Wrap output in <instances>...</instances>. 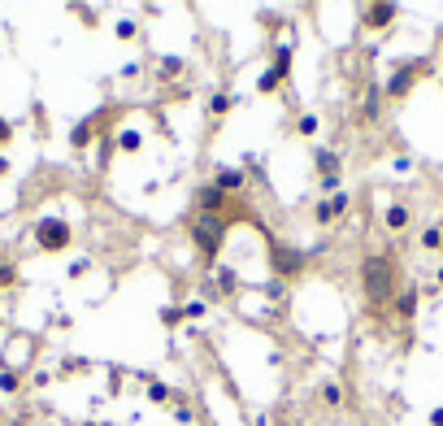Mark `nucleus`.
<instances>
[{
    "instance_id": "nucleus-23",
    "label": "nucleus",
    "mask_w": 443,
    "mask_h": 426,
    "mask_svg": "<svg viewBox=\"0 0 443 426\" xmlns=\"http://www.w3.org/2000/svg\"><path fill=\"white\" fill-rule=\"evenodd\" d=\"M179 70H183L179 57H165V61H161V74H179Z\"/></svg>"
},
{
    "instance_id": "nucleus-22",
    "label": "nucleus",
    "mask_w": 443,
    "mask_h": 426,
    "mask_svg": "<svg viewBox=\"0 0 443 426\" xmlns=\"http://www.w3.org/2000/svg\"><path fill=\"white\" fill-rule=\"evenodd\" d=\"M0 387H5V392H18V375H14V370H5V375H0Z\"/></svg>"
},
{
    "instance_id": "nucleus-17",
    "label": "nucleus",
    "mask_w": 443,
    "mask_h": 426,
    "mask_svg": "<svg viewBox=\"0 0 443 426\" xmlns=\"http://www.w3.org/2000/svg\"><path fill=\"white\" fill-rule=\"evenodd\" d=\"M326 204H330V213L339 218V213H348V192H335V196H330Z\"/></svg>"
},
{
    "instance_id": "nucleus-7",
    "label": "nucleus",
    "mask_w": 443,
    "mask_h": 426,
    "mask_svg": "<svg viewBox=\"0 0 443 426\" xmlns=\"http://www.w3.org/2000/svg\"><path fill=\"white\" fill-rule=\"evenodd\" d=\"M213 187H222V192H244V170H235V166H222L217 170V179H213Z\"/></svg>"
},
{
    "instance_id": "nucleus-24",
    "label": "nucleus",
    "mask_w": 443,
    "mask_h": 426,
    "mask_svg": "<svg viewBox=\"0 0 443 426\" xmlns=\"http://www.w3.org/2000/svg\"><path fill=\"white\" fill-rule=\"evenodd\" d=\"M265 296H274V300H283V279H274V283H265Z\"/></svg>"
},
{
    "instance_id": "nucleus-4",
    "label": "nucleus",
    "mask_w": 443,
    "mask_h": 426,
    "mask_svg": "<svg viewBox=\"0 0 443 426\" xmlns=\"http://www.w3.org/2000/svg\"><path fill=\"white\" fill-rule=\"evenodd\" d=\"M269 265H274V274H279V279H296L304 270V257L296 248H287V244H269Z\"/></svg>"
},
{
    "instance_id": "nucleus-5",
    "label": "nucleus",
    "mask_w": 443,
    "mask_h": 426,
    "mask_svg": "<svg viewBox=\"0 0 443 426\" xmlns=\"http://www.w3.org/2000/svg\"><path fill=\"white\" fill-rule=\"evenodd\" d=\"M392 18H396V5H392V0H378V5H369V14H365V26L369 31H387Z\"/></svg>"
},
{
    "instance_id": "nucleus-32",
    "label": "nucleus",
    "mask_w": 443,
    "mask_h": 426,
    "mask_svg": "<svg viewBox=\"0 0 443 426\" xmlns=\"http://www.w3.org/2000/svg\"><path fill=\"white\" fill-rule=\"evenodd\" d=\"M369 5H378V0H369Z\"/></svg>"
},
{
    "instance_id": "nucleus-2",
    "label": "nucleus",
    "mask_w": 443,
    "mask_h": 426,
    "mask_svg": "<svg viewBox=\"0 0 443 426\" xmlns=\"http://www.w3.org/2000/svg\"><path fill=\"white\" fill-rule=\"evenodd\" d=\"M191 239H196V248L213 261L217 248H222V239H227V222H222L217 213H200V218L191 222Z\"/></svg>"
},
{
    "instance_id": "nucleus-33",
    "label": "nucleus",
    "mask_w": 443,
    "mask_h": 426,
    "mask_svg": "<svg viewBox=\"0 0 443 426\" xmlns=\"http://www.w3.org/2000/svg\"><path fill=\"white\" fill-rule=\"evenodd\" d=\"M439 248H443V244H439Z\"/></svg>"
},
{
    "instance_id": "nucleus-3",
    "label": "nucleus",
    "mask_w": 443,
    "mask_h": 426,
    "mask_svg": "<svg viewBox=\"0 0 443 426\" xmlns=\"http://www.w3.org/2000/svg\"><path fill=\"white\" fill-rule=\"evenodd\" d=\"M35 244H39L44 252H61V248H70V227H66L61 218H44V222L35 227Z\"/></svg>"
},
{
    "instance_id": "nucleus-11",
    "label": "nucleus",
    "mask_w": 443,
    "mask_h": 426,
    "mask_svg": "<svg viewBox=\"0 0 443 426\" xmlns=\"http://www.w3.org/2000/svg\"><path fill=\"white\" fill-rule=\"evenodd\" d=\"M317 170H322L326 179H335V170H339V157H335V152H326V148H322V152H317Z\"/></svg>"
},
{
    "instance_id": "nucleus-8",
    "label": "nucleus",
    "mask_w": 443,
    "mask_h": 426,
    "mask_svg": "<svg viewBox=\"0 0 443 426\" xmlns=\"http://www.w3.org/2000/svg\"><path fill=\"white\" fill-rule=\"evenodd\" d=\"M222 200H227V192H222V187H200V196H196V204H200V213H217L222 209Z\"/></svg>"
},
{
    "instance_id": "nucleus-10",
    "label": "nucleus",
    "mask_w": 443,
    "mask_h": 426,
    "mask_svg": "<svg viewBox=\"0 0 443 426\" xmlns=\"http://www.w3.org/2000/svg\"><path fill=\"white\" fill-rule=\"evenodd\" d=\"M387 227L404 231V227H409V209H404V204H392V209H387Z\"/></svg>"
},
{
    "instance_id": "nucleus-19",
    "label": "nucleus",
    "mask_w": 443,
    "mask_h": 426,
    "mask_svg": "<svg viewBox=\"0 0 443 426\" xmlns=\"http://www.w3.org/2000/svg\"><path fill=\"white\" fill-rule=\"evenodd\" d=\"M209 109H213V114L222 118V114H227V109H231V96H227V91H217V96L209 100Z\"/></svg>"
},
{
    "instance_id": "nucleus-15",
    "label": "nucleus",
    "mask_w": 443,
    "mask_h": 426,
    "mask_svg": "<svg viewBox=\"0 0 443 426\" xmlns=\"http://www.w3.org/2000/svg\"><path fill=\"white\" fill-rule=\"evenodd\" d=\"M91 131H96V118H91V122H83V127H74V148H83V144L91 139Z\"/></svg>"
},
{
    "instance_id": "nucleus-27",
    "label": "nucleus",
    "mask_w": 443,
    "mask_h": 426,
    "mask_svg": "<svg viewBox=\"0 0 443 426\" xmlns=\"http://www.w3.org/2000/svg\"><path fill=\"white\" fill-rule=\"evenodd\" d=\"M118 35H122V39H135V22H118Z\"/></svg>"
},
{
    "instance_id": "nucleus-28",
    "label": "nucleus",
    "mask_w": 443,
    "mask_h": 426,
    "mask_svg": "<svg viewBox=\"0 0 443 426\" xmlns=\"http://www.w3.org/2000/svg\"><path fill=\"white\" fill-rule=\"evenodd\" d=\"M317 131V118H300V135H313Z\"/></svg>"
},
{
    "instance_id": "nucleus-12",
    "label": "nucleus",
    "mask_w": 443,
    "mask_h": 426,
    "mask_svg": "<svg viewBox=\"0 0 443 426\" xmlns=\"http://www.w3.org/2000/svg\"><path fill=\"white\" fill-rule=\"evenodd\" d=\"M378 109H382V91L369 87V91H365V118H378Z\"/></svg>"
},
{
    "instance_id": "nucleus-14",
    "label": "nucleus",
    "mask_w": 443,
    "mask_h": 426,
    "mask_svg": "<svg viewBox=\"0 0 443 426\" xmlns=\"http://www.w3.org/2000/svg\"><path fill=\"white\" fill-rule=\"evenodd\" d=\"M156 405H170V400H179V392H170V387H161V383H152V392H148Z\"/></svg>"
},
{
    "instance_id": "nucleus-31",
    "label": "nucleus",
    "mask_w": 443,
    "mask_h": 426,
    "mask_svg": "<svg viewBox=\"0 0 443 426\" xmlns=\"http://www.w3.org/2000/svg\"><path fill=\"white\" fill-rule=\"evenodd\" d=\"M439 283H443V265H439Z\"/></svg>"
},
{
    "instance_id": "nucleus-20",
    "label": "nucleus",
    "mask_w": 443,
    "mask_h": 426,
    "mask_svg": "<svg viewBox=\"0 0 443 426\" xmlns=\"http://www.w3.org/2000/svg\"><path fill=\"white\" fill-rule=\"evenodd\" d=\"M118 148L135 152V148H139V135H135V131H122V135H118Z\"/></svg>"
},
{
    "instance_id": "nucleus-6",
    "label": "nucleus",
    "mask_w": 443,
    "mask_h": 426,
    "mask_svg": "<svg viewBox=\"0 0 443 426\" xmlns=\"http://www.w3.org/2000/svg\"><path fill=\"white\" fill-rule=\"evenodd\" d=\"M413 83H417V70H413V66H400V70L392 74V83H387V91H392V96H409Z\"/></svg>"
},
{
    "instance_id": "nucleus-26",
    "label": "nucleus",
    "mask_w": 443,
    "mask_h": 426,
    "mask_svg": "<svg viewBox=\"0 0 443 426\" xmlns=\"http://www.w3.org/2000/svg\"><path fill=\"white\" fill-rule=\"evenodd\" d=\"M274 70H279V74H287V70H292V57H287V48L279 52V66H274Z\"/></svg>"
},
{
    "instance_id": "nucleus-13",
    "label": "nucleus",
    "mask_w": 443,
    "mask_h": 426,
    "mask_svg": "<svg viewBox=\"0 0 443 426\" xmlns=\"http://www.w3.org/2000/svg\"><path fill=\"white\" fill-rule=\"evenodd\" d=\"M279 83H283V74H279V70H265V74L257 79V87H261V91H274Z\"/></svg>"
},
{
    "instance_id": "nucleus-9",
    "label": "nucleus",
    "mask_w": 443,
    "mask_h": 426,
    "mask_svg": "<svg viewBox=\"0 0 443 426\" xmlns=\"http://www.w3.org/2000/svg\"><path fill=\"white\" fill-rule=\"evenodd\" d=\"M396 313H400V317H413V313H417V287L396 292Z\"/></svg>"
},
{
    "instance_id": "nucleus-29",
    "label": "nucleus",
    "mask_w": 443,
    "mask_h": 426,
    "mask_svg": "<svg viewBox=\"0 0 443 426\" xmlns=\"http://www.w3.org/2000/svg\"><path fill=\"white\" fill-rule=\"evenodd\" d=\"M9 135H14V131H9V122H0V144H9Z\"/></svg>"
},
{
    "instance_id": "nucleus-16",
    "label": "nucleus",
    "mask_w": 443,
    "mask_h": 426,
    "mask_svg": "<svg viewBox=\"0 0 443 426\" xmlns=\"http://www.w3.org/2000/svg\"><path fill=\"white\" fill-rule=\"evenodd\" d=\"M439 244H443V231H439V227H426V231H422V248H439Z\"/></svg>"
},
{
    "instance_id": "nucleus-1",
    "label": "nucleus",
    "mask_w": 443,
    "mask_h": 426,
    "mask_svg": "<svg viewBox=\"0 0 443 426\" xmlns=\"http://www.w3.org/2000/svg\"><path fill=\"white\" fill-rule=\"evenodd\" d=\"M361 287H365V296H369V304H387L396 296V265H392V257H365V265H361Z\"/></svg>"
},
{
    "instance_id": "nucleus-25",
    "label": "nucleus",
    "mask_w": 443,
    "mask_h": 426,
    "mask_svg": "<svg viewBox=\"0 0 443 426\" xmlns=\"http://www.w3.org/2000/svg\"><path fill=\"white\" fill-rule=\"evenodd\" d=\"M217 279H222V287H227V292H235V287H239V279H235V274H231V270H222V274H217Z\"/></svg>"
},
{
    "instance_id": "nucleus-21",
    "label": "nucleus",
    "mask_w": 443,
    "mask_h": 426,
    "mask_svg": "<svg viewBox=\"0 0 443 426\" xmlns=\"http://www.w3.org/2000/svg\"><path fill=\"white\" fill-rule=\"evenodd\" d=\"M14 279H18L14 265H0V287H14Z\"/></svg>"
},
{
    "instance_id": "nucleus-30",
    "label": "nucleus",
    "mask_w": 443,
    "mask_h": 426,
    "mask_svg": "<svg viewBox=\"0 0 443 426\" xmlns=\"http://www.w3.org/2000/svg\"><path fill=\"white\" fill-rule=\"evenodd\" d=\"M430 426H443V409H434V413H430Z\"/></svg>"
},
{
    "instance_id": "nucleus-18",
    "label": "nucleus",
    "mask_w": 443,
    "mask_h": 426,
    "mask_svg": "<svg viewBox=\"0 0 443 426\" xmlns=\"http://www.w3.org/2000/svg\"><path fill=\"white\" fill-rule=\"evenodd\" d=\"M322 400H326V405H344V387L326 383V387H322Z\"/></svg>"
}]
</instances>
